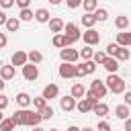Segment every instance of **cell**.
<instances>
[{
	"label": "cell",
	"instance_id": "obj_21",
	"mask_svg": "<svg viewBox=\"0 0 131 131\" xmlns=\"http://www.w3.org/2000/svg\"><path fill=\"white\" fill-rule=\"evenodd\" d=\"M49 18H51V14H49L47 8H37L35 10V20L37 23H49Z\"/></svg>",
	"mask_w": 131,
	"mask_h": 131
},
{
	"label": "cell",
	"instance_id": "obj_37",
	"mask_svg": "<svg viewBox=\"0 0 131 131\" xmlns=\"http://www.w3.org/2000/svg\"><path fill=\"white\" fill-rule=\"evenodd\" d=\"M66 6L68 8H78V6H82V0H66Z\"/></svg>",
	"mask_w": 131,
	"mask_h": 131
},
{
	"label": "cell",
	"instance_id": "obj_50",
	"mask_svg": "<svg viewBox=\"0 0 131 131\" xmlns=\"http://www.w3.org/2000/svg\"><path fill=\"white\" fill-rule=\"evenodd\" d=\"M2 119H4V115H2V111H0V121H2Z\"/></svg>",
	"mask_w": 131,
	"mask_h": 131
},
{
	"label": "cell",
	"instance_id": "obj_19",
	"mask_svg": "<svg viewBox=\"0 0 131 131\" xmlns=\"http://www.w3.org/2000/svg\"><path fill=\"white\" fill-rule=\"evenodd\" d=\"M6 31L8 33H16L18 29H20V20H18V16H8V20H6Z\"/></svg>",
	"mask_w": 131,
	"mask_h": 131
},
{
	"label": "cell",
	"instance_id": "obj_26",
	"mask_svg": "<svg viewBox=\"0 0 131 131\" xmlns=\"http://www.w3.org/2000/svg\"><path fill=\"white\" fill-rule=\"evenodd\" d=\"M115 27H117L119 31H125V29L129 27V16H125V14L115 16Z\"/></svg>",
	"mask_w": 131,
	"mask_h": 131
},
{
	"label": "cell",
	"instance_id": "obj_27",
	"mask_svg": "<svg viewBox=\"0 0 131 131\" xmlns=\"http://www.w3.org/2000/svg\"><path fill=\"white\" fill-rule=\"evenodd\" d=\"M33 18H35V12H33L31 8H23L20 14H18V20H20V23H29V20H33Z\"/></svg>",
	"mask_w": 131,
	"mask_h": 131
},
{
	"label": "cell",
	"instance_id": "obj_33",
	"mask_svg": "<svg viewBox=\"0 0 131 131\" xmlns=\"http://www.w3.org/2000/svg\"><path fill=\"white\" fill-rule=\"evenodd\" d=\"M31 104H33V108H35V111H37V113H39V111H41V108H43V106H45V104H47V100H45V98H43V96H35V98H33V102H31Z\"/></svg>",
	"mask_w": 131,
	"mask_h": 131
},
{
	"label": "cell",
	"instance_id": "obj_4",
	"mask_svg": "<svg viewBox=\"0 0 131 131\" xmlns=\"http://www.w3.org/2000/svg\"><path fill=\"white\" fill-rule=\"evenodd\" d=\"M94 70H96V63H94L92 59H86V61H82L80 66H76V78L90 76V74H94Z\"/></svg>",
	"mask_w": 131,
	"mask_h": 131
},
{
	"label": "cell",
	"instance_id": "obj_48",
	"mask_svg": "<svg viewBox=\"0 0 131 131\" xmlns=\"http://www.w3.org/2000/svg\"><path fill=\"white\" fill-rule=\"evenodd\" d=\"M33 131H45L43 127H33Z\"/></svg>",
	"mask_w": 131,
	"mask_h": 131
},
{
	"label": "cell",
	"instance_id": "obj_28",
	"mask_svg": "<svg viewBox=\"0 0 131 131\" xmlns=\"http://www.w3.org/2000/svg\"><path fill=\"white\" fill-rule=\"evenodd\" d=\"M94 16H96V23H104V20L108 18V10L102 8V6H98V8L94 10Z\"/></svg>",
	"mask_w": 131,
	"mask_h": 131
},
{
	"label": "cell",
	"instance_id": "obj_18",
	"mask_svg": "<svg viewBox=\"0 0 131 131\" xmlns=\"http://www.w3.org/2000/svg\"><path fill=\"white\" fill-rule=\"evenodd\" d=\"M115 117H117V119H121V121L129 119V117H131L129 106H127V104H119V106H115Z\"/></svg>",
	"mask_w": 131,
	"mask_h": 131
},
{
	"label": "cell",
	"instance_id": "obj_1",
	"mask_svg": "<svg viewBox=\"0 0 131 131\" xmlns=\"http://www.w3.org/2000/svg\"><path fill=\"white\" fill-rule=\"evenodd\" d=\"M104 84H106V90H111L113 94H123L125 92V80L121 78V76H117V74H108V78L104 80Z\"/></svg>",
	"mask_w": 131,
	"mask_h": 131
},
{
	"label": "cell",
	"instance_id": "obj_46",
	"mask_svg": "<svg viewBox=\"0 0 131 131\" xmlns=\"http://www.w3.org/2000/svg\"><path fill=\"white\" fill-rule=\"evenodd\" d=\"M49 4L51 6H57V4H61V0H49Z\"/></svg>",
	"mask_w": 131,
	"mask_h": 131
},
{
	"label": "cell",
	"instance_id": "obj_45",
	"mask_svg": "<svg viewBox=\"0 0 131 131\" xmlns=\"http://www.w3.org/2000/svg\"><path fill=\"white\" fill-rule=\"evenodd\" d=\"M66 131H80V127H76V125H70Z\"/></svg>",
	"mask_w": 131,
	"mask_h": 131
},
{
	"label": "cell",
	"instance_id": "obj_53",
	"mask_svg": "<svg viewBox=\"0 0 131 131\" xmlns=\"http://www.w3.org/2000/svg\"><path fill=\"white\" fill-rule=\"evenodd\" d=\"M129 47H131V45H129Z\"/></svg>",
	"mask_w": 131,
	"mask_h": 131
},
{
	"label": "cell",
	"instance_id": "obj_40",
	"mask_svg": "<svg viewBox=\"0 0 131 131\" xmlns=\"http://www.w3.org/2000/svg\"><path fill=\"white\" fill-rule=\"evenodd\" d=\"M123 100H125L123 104H127V106H131V92H127V90H125V92H123Z\"/></svg>",
	"mask_w": 131,
	"mask_h": 131
},
{
	"label": "cell",
	"instance_id": "obj_20",
	"mask_svg": "<svg viewBox=\"0 0 131 131\" xmlns=\"http://www.w3.org/2000/svg\"><path fill=\"white\" fill-rule=\"evenodd\" d=\"M102 66H104V70H106L108 74H117V70L121 68V66H119V61H117L115 57H106Z\"/></svg>",
	"mask_w": 131,
	"mask_h": 131
},
{
	"label": "cell",
	"instance_id": "obj_5",
	"mask_svg": "<svg viewBox=\"0 0 131 131\" xmlns=\"http://www.w3.org/2000/svg\"><path fill=\"white\" fill-rule=\"evenodd\" d=\"M82 41L86 43V45H98L100 43V33L96 31V29H86L84 33H82Z\"/></svg>",
	"mask_w": 131,
	"mask_h": 131
},
{
	"label": "cell",
	"instance_id": "obj_16",
	"mask_svg": "<svg viewBox=\"0 0 131 131\" xmlns=\"http://www.w3.org/2000/svg\"><path fill=\"white\" fill-rule=\"evenodd\" d=\"M119 47H129L131 45V33H127V31H121V33H117V41H115Z\"/></svg>",
	"mask_w": 131,
	"mask_h": 131
},
{
	"label": "cell",
	"instance_id": "obj_24",
	"mask_svg": "<svg viewBox=\"0 0 131 131\" xmlns=\"http://www.w3.org/2000/svg\"><path fill=\"white\" fill-rule=\"evenodd\" d=\"M131 57V51H129V47H119L117 49V53H115V59L121 63V61H127Z\"/></svg>",
	"mask_w": 131,
	"mask_h": 131
},
{
	"label": "cell",
	"instance_id": "obj_15",
	"mask_svg": "<svg viewBox=\"0 0 131 131\" xmlns=\"http://www.w3.org/2000/svg\"><path fill=\"white\" fill-rule=\"evenodd\" d=\"M70 96H74L76 100L84 98V96H86V88H84V84H82V82H76V84L72 86V90H70Z\"/></svg>",
	"mask_w": 131,
	"mask_h": 131
},
{
	"label": "cell",
	"instance_id": "obj_49",
	"mask_svg": "<svg viewBox=\"0 0 131 131\" xmlns=\"http://www.w3.org/2000/svg\"><path fill=\"white\" fill-rule=\"evenodd\" d=\"M80 131H94L92 127H84V129H80Z\"/></svg>",
	"mask_w": 131,
	"mask_h": 131
},
{
	"label": "cell",
	"instance_id": "obj_7",
	"mask_svg": "<svg viewBox=\"0 0 131 131\" xmlns=\"http://www.w3.org/2000/svg\"><path fill=\"white\" fill-rule=\"evenodd\" d=\"M59 78L63 80H70V78H76V63H68V61H61L59 70H57Z\"/></svg>",
	"mask_w": 131,
	"mask_h": 131
},
{
	"label": "cell",
	"instance_id": "obj_52",
	"mask_svg": "<svg viewBox=\"0 0 131 131\" xmlns=\"http://www.w3.org/2000/svg\"><path fill=\"white\" fill-rule=\"evenodd\" d=\"M129 25H131V20H129Z\"/></svg>",
	"mask_w": 131,
	"mask_h": 131
},
{
	"label": "cell",
	"instance_id": "obj_34",
	"mask_svg": "<svg viewBox=\"0 0 131 131\" xmlns=\"http://www.w3.org/2000/svg\"><path fill=\"white\" fill-rule=\"evenodd\" d=\"M39 115H41V119H43V121H49V119L53 117V108H51L49 104H45V106L39 111Z\"/></svg>",
	"mask_w": 131,
	"mask_h": 131
},
{
	"label": "cell",
	"instance_id": "obj_42",
	"mask_svg": "<svg viewBox=\"0 0 131 131\" xmlns=\"http://www.w3.org/2000/svg\"><path fill=\"white\" fill-rule=\"evenodd\" d=\"M6 43H8V37H6V33H0V49H2V47H6Z\"/></svg>",
	"mask_w": 131,
	"mask_h": 131
},
{
	"label": "cell",
	"instance_id": "obj_17",
	"mask_svg": "<svg viewBox=\"0 0 131 131\" xmlns=\"http://www.w3.org/2000/svg\"><path fill=\"white\" fill-rule=\"evenodd\" d=\"M31 102H33V98H31L27 92H18V94H16V104H18L20 108H29Z\"/></svg>",
	"mask_w": 131,
	"mask_h": 131
},
{
	"label": "cell",
	"instance_id": "obj_14",
	"mask_svg": "<svg viewBox=\"0 0 131 131\" xmlns=\"http://www.w3.org/2000/svg\"><path fill=\"white\" fill-rule=\"evenodd\" d=\"M14 74H16V70H14V66H12V63H8V66H0V78H2L4 82L12 80V78H14Z\"/></svg>",
	"mask_w": 131,
	"mask_h": 131
},
{
	"label": "cell",
	"instance_id": "obj_23",
	"mask_svg": "<svg viewBox=\"0 0 131 131\" xmlns=\"http://www.w3.org/2000/svg\"><path fill=\"white\" fill-rule=\"evenodd\" d=\"M92 113L96 115V117H106L108 115V104H104V102H96L94 106H92Z\"/></svg>",
	"mask_w": 131,
	"mask_h": 131
},
{
	"label": "cell",
	"instance_id": "obj_39",
	"mask_svg": "<svg viewBox=\"0 0 131 131\" xmlns=\"http://www.w3.org/2000/svg\"><path fill=\"white\" fill-rule=\"evenodd\" d=\"M98 131H111V125H108L106 121H100V123H98Z\"/></svg>",
	"mask_w": 131,
	"mask_h": 131
},
{
	"label": "cell",
	"instance_id": "obj_11",
	"mask_svg": "<svg viewBox=\"0 0 131 131\" xmlns=\"http://www.w3.org/2000/svg\"><path fill=\"white\" fill-rule=\"evenodd\" d=\"M76 102H78V100H76L74 96H70V94H68V96H63V98H59V106H61V111H63V113L76 111Z\"/></svg>",
	"mask_w": 131,
	"mask_h": 131
},
{
	"label": "cell",
	"instance_id": "obj_10",
	"mask_svg": "<svg viewBox=\"0 0 131 131\" xmlns=\"http://www.w3.org/2000/svg\"><path fill=\"white\" fill-rule=\"evenodd\" d=\"M41 96L45 98V100H51V98H57L59 96V86L57 84H47L45 88H43V92H41Z\"/></svg>",
	"mask_w": 131,
	"mask_h": 131
},
{
	"label": "cell",
	"instance_id": "obj_32",
	"mask_svg": "<svg viewBox=\"0 0 131 131\" xmlns=\"http://www.w3.org/2000/svg\"><path fill=\"white\" fill-rule=\"evenodd\" d=\"M106 57H108V55H106L104 51H94V55H92V61H94L96 66H102Z\"/></svg>",
	"mask_w": 131,
	"mask_h": 131
},
{
	"label": "cell",
	"instance_id": "obj_51",
	"mask_svg": "<svg viewBox=\"0 0 131 131\" xmlns=\"http://www.w3.org/2000/svg\"><path fill=\"white\" fill-rule=\"evenodd\" d=\"M49 131H59V129H49Z\"/></svg>",
	"mask_w": 131,
	"mask_h": 131
},
{
	"label": "cell",
	"instance_id": "obj_12",
	"mask_svg": "<svg viewBox=\"0 0 131 131\" xmlns=\"http://www.w3.org/2000/svg\"><path fill=\"white\" fill-rule=\"evenodd\" d=\"M63 20L61 18H57V16H51L49 18V31L53 33V35H57V33H63Z\"/></svg>",
	"mask_w": 131,
	"mask_h": 131
},
{
	"label": "cell",
	"instance_id": "obj_29",
	"mask_svg": "<svg viewBox=\"0 0 131 131\" xmlns=\"http://www.w3.org/2000/svg\"><path fill=\"white\" fill-rule=\"evenodd\" d=\"M82 8L84 12H94L98 8V0H82Z\"/></svg>",
	"mask_w": 131,
	"mask_h": 131
},
{
	"label": "cell",
	"instance_id": "obj_3",
	"mask_svg": "<svg viewBox=\"0 0 131 131\" xmlns=\"http://www.w3.org/2000/svg\"><path fill=\"white\" fill-rule=\"evenodd\" d=\"M106 92H108V90H106V84H104L102 80H92V82H90V90H88L90 96H94V98L100 100V98L106 96Z\"/></svg>",
	"mask_w": 131,
	"mask_h": 131
},
{
	"label": "cell",
	"instance_id": "obj_2",
	"mask_svg": "<svg viewBox=\"0 0 131 131\" xmlns=\"http://www.w3.org/2000/svg\"><path fill=\"white\" fill-rule=\"evenodd\" d=\"M63 35H66V39L74 45L76 41H80L82 39V33H80V27L76 25V23H66L63 25Z\"/></svg>",
	"mask_w": 131,
	"mask_h": 131
},
{
	"label": "cell",
	"instance_id": "obj_41",
	"mask_svg": "<svg viewBox=\"0 0 131 131\" xmlns=\"http://www.w3.org/2000/svg\"><path fill=\"white\" fill-rule=\"evenodd\" d=\"M14 6V0H0V8H10Z\"/></svg>",
	"mask_w": 131,
	"mask_h": 131
},
{
	"label": "cell",
	"instance_id": "obj_44",
	"mask_svg": "<svg viewBox=\"0 0 131 131\" xmlns=\"http://www.w3.org/2000/svg\"><path fill=\"white\" fill-rule=\"evenodd\" d=\"M125 131H131V117L125 119Z\"/></svg>",
	"mask_w": 131,
	"mask_h": 131
},
{
	"label": "cell",
	"instance_id": "obj_43",
	"mask_svg": "<svg viewBox=\"0 0 131 131\" xmlns=\"http://www.w3.org/2000/svg\"><path fill=\"white\" fill-rule=\"evenodd\" d=\"M6 20H8V14L4 10H0V25H6Z\"/></svg>",
	"mask_w": 131,
	"mask_h": 131
},
{
	"label": "cell",
	"instance_id": "obj_30",
	"mask_svg": "<svg viewBox=\"0 0 131 131\" xmlns=\"http://www.w3.org/2000/svg\"><path fill=\"white\" fill-rule=\"evenodd\" d=\"M14 123H12V119L8 117V119H2L0 121V131H14Z\"/></svg>",
	"mask_w": 131,
	"mask_h": 131
},
{
	"label": "cell",
	"instance_id": "obj_9",
	"mask_svg": "<svg viewBox=\"0 0 131 131\" xmlns=\"http://www.w3.org/2000/svg\"><path fill=\"white\" fill-rule=\"evenodd\" d=\"M10 63L16 68V66H25V63H29V57H27V51H23V49H16L14 53H12V59H10Z\"/></svg>",
	"mask_w": 131,
	"mask_h": 131
},
{
	"label": "cell",
	"instance_id": "obj_8",
	"mask_svg": "<svg viewBox=\"0 0 131 131\" xmlns=\"http://www.w3.org/2000/svg\"><path fill=\"white\" fill-rule=\"evenodd\" d=\"M23 78H25L27 82H35V80L39 78V66H35V63H25V66H23Z\"/></svg>",
	"mask_w": 131,
	"mask_h": 131
},
{
	"label": "cell",
	"instance_id": "obj_13",
	"mask_svg": "<svg viewBox=\"0 0 131 131\" xmlns=\"http://www.w3.org/2000/svg\"><path fill=\"white\" fill-rule=\"evenodd\" d=\"M51 43H53V47H57V49H63V47H72V43L66 39V35H63V33H57V35H53Z\"/></svg>",
	"mask_w": 131,
	"mask_h": 131
},
{
	"label": "cell",
	"instance_id": "obj_35",
	"mask_svg": "<svg viewBox=\"0 0 131 131\" xmlns=\"http://www.w3.org/2000/svg\"><path fill=\"white\" fill-rule=\"evenodd\" d=\"M117 49H119V45H117V43L113 41V43H108V45H106V51H104V53H106L108 57H115V53H117Z\"/></svg>",
	"mask_w": 131,
	"mask_h": 131
},
{
	"label": "cell",
	"instance_id": "obj_31",
	"mask_svg": "<svg viewBox=\"0 0 131 131\" xmlns=\"http://www.w3.org/2000/svg\"><path fill=\"white\" fill-rule=\"evenodd\" d=\"M92 55H94V49H92L90 45H84V49L80 51V57H82V61H86V59H92Z\"/></svg>",
	"mask_w": 131,
	"mask_h": 131
},
{
	"label": "cell",
	"instance_id": "obj_38",
	"mask_svg": "<svg viewBox=\"0 0 131 131\" xmlns=\"http://www.w3.org/2000/svg\"><path fill=\"white\" fill-rule=\"evenodd\" d=\"M14 4L23 10V8H29V4H31V0H14Z\"/></svg>",
	"mask_w": 131,
	"mask_h": 131
},
{
	"label": "cell",
	"instance_id": "obj_47",
	"mask_svg": "<svg viewBox=\"0 0 131 131\" xmlns=\"http://www.w3.org/2000/svg\"><path fill=\"white\" fill-rule=\"evenodd\" d=\"M4 86H6V82H4V80H2V78H0V92H2V90H4Z\"/></svg>",
	"mask_w": 131,
	"mask_h": 131
},
{
	"label": "cell",
	"instance_id": "obj_6",
	"mask_svg": "<svg viewBox=\"0 0 131 131\" xmlns=\"http://www.w3.org/2000/svg\"><path fill=\"white\" fill-rule=\"evenodd\" d=\"M59 57H61V61L76 63V61L80 59V51H78V49H72V47H63V49L59 51Z\"/></svg>",
	"mask_w": 131,
	"mask_h": 131
},
{
	"label": "cell",
	"instance_id": "obj_22",
	"mask_svg": "<svg viewBox=\"0 0 131 131\" xmlns=\"http://www.w3.org/2000/svg\"><path fill=\"white\" fill-rule=\"evenodd\" d=\"M94 25H96V16H94V12H84V16H82V27H86V29H94Z\"/></svg>",
	"mask_w": 131,
	"mask_h": 131
},
{
	"label": "cell",
	"instance_id": "obj_36",
	"mask_svg": "<svg viewBox=\"0 0 131 131\" xmlns=\"http://www.w3.org/2000/svg\"><path fill=\"white\" fill-rule=\"evenodd\" d=\"M8 102H10V100H8V96H4V94L0 92V111H4V108L8 106Z\"/></svg>",
	"mask_w": 131,
	"mask_h": 131
},
{
	"label": "cell",
	"instance_id": "obj_25",
	"mask_svg": "<svg viewBox=\"0 0 131 131\" xmlns=\"http://www.w3.org/2000/svg\"><path fill=\"white\" fill-rule=\"evenodd\" d=\"M27 57H29V63H35V66H39V63L43 61V53L37 51V49H31V51L27 53Z\"/></svg>",
	"mask_w": 131,
	"mask_h": 131
}]
</instances>
